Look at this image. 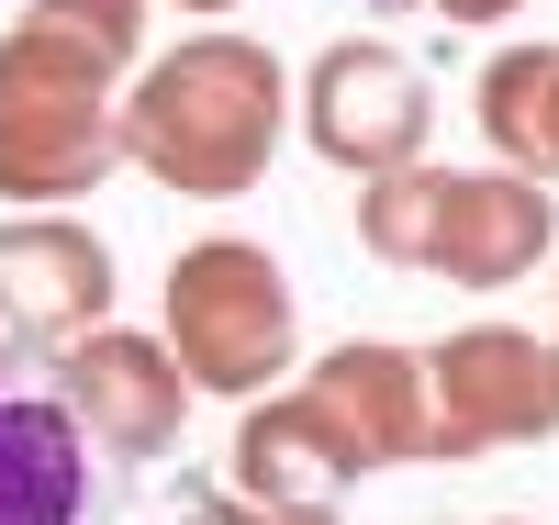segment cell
<instances>
[{
    "label": "cell",
    "instance_id": "8fae6325",
    "mask_svg": "<svg viewBox=\"0 0 559 525\" xmlns=\"http://www.w3.org/2000/svg\"><path fill=\"white\" fill-rule=\"evenodd\" d=\"M90 437L57 392H0V525H79Z\"/></svg>",
    "mask_w": 559,
    "mask_h": 525
},
{
    "label": "cell",
    "instance_id": "6da1fadb",
    "mask_svg": "<svg viewBox=\"0 0 559 525\" xmlns=\"http://www.w3.org/2000/svg\"><path fill=\"white\" fill-rule=\"evenodd\" d=\"M134 68H146V0H23L0 34V202L57 213L112 179V112Z\"/></svg>",
    "mask_w": 559,
    "mask_h": 525
},
{
    "label": "cell",
    "instance_id": "8992f818",
    "mask_svg": "<svg viewBox=\"0 0 559 525\" xmlns=\"http://www.w3.org/2000/svg\"><path fill=\"white\" fill-rule=\"evenodd\" d=\"M426 123H437L426 68H414L392 34H336L302 68V134H313V157L347 168V179L414 168V157H426Z\"/></svg>",
    "mask_w": 559,
    "mask_h": 525
},
{
    "label": "cell",
    "instance_id": "5bb4252c",
    "mask_svg": "<svg viewBox=\"0 0 559 525\" xmlns=\"http://www.w3.org/2000/svg\"><path fill=\"white\" fill-rule=\"evenodd\" d=\"M526 0H437V23H471V34H492V23H515Z\"/></svg>",
    "mask_w": 559,
    "mask_h": 525
},
{
    "label": "cell",
    "instance_id": "9a60e30c",
    "mask_svg": "<svg viewBox=\"0 0 559 525\" xmlns=\"http://www.w3.org/2000/svg\"><path fill=\"white\" fill-rule=\"evenodd\" d=\"M179 12H236V0H179Z\"/></svg>",
    "mask_w": 559,
    "mask_h": 525
},
{
    "label": "cell",
    "instance_id": "7c38bea8",
    "mask_svg": "<svg viewBox=\"0 0 559 525\" xmlns=\"http://www.w3.org/2000/svg\"><path fill=\"white\" fill-rule=\"evenodd\" d=\"M481 146L515 168V179H559V45H503V57H481Z\"/></svg>",
    "mask_w": 559,
    "mask_h": 525
},
{
    "label": "cell",
    "instance_id": "30bf717a",
    "mask_svg": "<svg viewBox=\"0 0 559 525\" xmlns=\"http://www.w3.org/2000/svg\"><path fill=\"white\" fill-rule=\"evenodd\" d=\"M236 481H247V503L258 514H336L369 469H358V448L324 425V403L302 392H258L247 403V425H236Z\"/></svg>",
    "mask_w": 559,
    "mask_h": 525
},
{
    "label": "cell",
    "instance_id": "4fadbf2b",
    "mask_svg": "<svg viewBox=\"0 0 559 525\" xmlns=\"http://www.w3.org/2000/svg\"><path fill=\"white\" fill-rule=\"evenodd\" d=\"M191 525H336V514H258V503H191Z\"/></svg>",
    "mask_w": 559,
    "mask_h": 525
},
{
    "label": "cell",
    "instance_id": "277c9868",
    "mask_svg": "<svg viewBox=\"0 0 559 525\" xmlns=\"http://www.w3.org/2000/svg\"><path fill=\"white\" fill-rule=\"evenodd\" d=\"M157 347L179 358V380H191V403H258L280 392V369L302 358V302L292 279H280V258L258 247V235H202V247L168 258V313H157Z\"/></svg>",
    "mask_w": 559,
    "mask_h": 525
},
{
    "label": "cell",
    "instance_id": "7a4b0ae2",
    "mask_svg": "<svg viewBox=\"0 0 559 525\" xmlns=\"http://www.w3.org/2000/svg\"><path fill=\"white\" fill-rule=\"evenodd\" d=\"M280 123H292V68L258 34L213 23L191 45H168L157 68H134L112 146H123V168H146L179 202H247L280 157Z\"/></svg>",
    "mask_w": 559,
    "mask_h": 525
},
{
    "label": "cell",
    "instance_id": "5b68a950",
    "mask_svg": "<svg viewBox=\"0 0 559 525\" xmlns=\"http://www.w3.org/2000/svg\"><path fill=\"white\" fill-rule=\"evenodd\" d=\"M426 437L437 458H492L559 437V347L526 324H459L426 358Z\"/></svg>",
    "mask_w": 559,
    "mask_h": 525
},
{
    "label": "cell",
    "instance_id": "9c48e42d",
    "mask_svg": "<svg viewBox=\"0 0 559 525\" xmlns=\"http://www.w3.org/2000/svg\"><path fill=\"white\" fill-rule=\"evenodd\" d=\"M302 392H313L324 425L358 448V469H414V458H437V437H426V358H414V347L347 336V347H324V358L302 369Z\"/></svg>",
    "mask_w": 559,
    "mask_h": 525
},
{
    "label": "cell",
    "instance_id": "ba28073f",
    "mask_svg": "<svg viewBox=\"0 0 559 525\" xmlns=\"http://www.w3.org/2000/svg\"><path fill=\"white\" fill-rule=\"evenodd\" d=\"M112 291H123V269L90 224H68V213H12L0 224V324L12 336L79 347V336L112 324Z\"/></svg>",
    "mask_w": 559,
    "mask_h": 525
},
{
    "label": "cell",
    "instance_id": "52a82bcc",
    "mask_svg": "<svg viewBox=\"0 0 559 525\" xmlns=\"http://www.w3.org/2000/svg\"><path fill=\"white\" fill-rule=\"evenodd\" d=\"M57 403L79 437H102L112 458H168L179 425H191V380L157 336H134V324H102V336L57 347Z\"/></svg>",
    "mask_w": 559,
    "mask_h": 525
},
{
    "label": "cell",
    "instance_id": "3957f363",
    "mask_svg": "<svg viewBox=\"0 0 559 525\" xmlns=\"http://www.w3.org/2000/svg\"><path fill=\"white\" fill-rule=\"evenodd\" d=\"M358 247L392 258V269L459 279V291H503V279H526L537 258H559V202L537 179H515V168L414 157V168L358 190Z\"/></svg>",
    "mask_w": 559,
    "mask_h": 525
}]
</instances>
